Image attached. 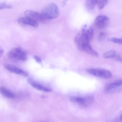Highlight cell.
I'll use <instances>...</instances> for the list:
<instances>
[{
    "label": "cell",
    "mask_w": 122,
    "mask_h": 122,
    "mask_svg": "<svg viewBox=\"0 0 122 122\" xmlns=\"http://www.w3.org/2000/svg\"><path fill=\"white\" fill-rule=\"evenodd\" d=\"M59 9L54 3H50L46 5L42 10L41 14L47 20L57 18L59 15Z\"/></svg>",
    "instance_id": "cell-1"
},
{
    "label": "cell",
    "mask_w": 122,
    "mask_h": 122,
    "mask_svg": "<svg viewBox=\"0 0 122 122\" xmlns=\"http://www.w3.org/2000/svg\"><path fill=\"white\" fill-rule=\"evenodd\" d=\"M94 98L91 96H72L70 100L72 103L83 107H86L92 105L94 101Z\"/></svg>",
    "instance_id": "cell-2"
},
{
    "label": "cell",
    "mask_w": 122,
    "mask_h": 122,
    "mask_svg": "<svg viewBox=\"0 0 122 122\" xmlns=\"http://www.w3.org/2000/svg\"><path fill=\"white\" fill-rule=\"evenodd\" d=\"M8 57L10 59L20 61H25L27 59V54L25 51L20 48L12 49L8 53Z\"/></svg>",
    "instance_id": "cell-3"
},
{
    "label": "cell",
    "mask_w": 122,
    "mask_h": 122,
    "mask_svg": "<svg viewBox=\"0 0 122 122\" xmlns=\"http://www.w3.org/2000/svg\"><path fill=\"white\" fill-rule=\"evenodd\" d=\"M87 72L96 77L104 79H108L112 77L111 72L108 70L98 68H91L87 70Z\"/></svg>",
    "instance_id": "cell-4"
},
{
    "label": "cell",
    "mask_w": 122,
    "mask_h": 122,
    "mask_svg": "<svg viewBox=\"0 0 122 122\" xmlns=\"http://www.w3.org/2000/svg\"><path fill=\"white\" fill-rule=\"evenodd\" d=\"M122 82L121 80H118L105 86V90L106 92L113 93L121 90Z\"/></svg>",
    "instance_id": "cell-5"
},
{
    "label": "cell",
    "mask_w": 122,
    "mask_h": 122,
    "mask_svg": "<svg viewBox=\"0 0 122 122\" xmlns=\"http://www.w3.org/2000/svg\"><path fill=\"white\" fill-rule=\"evenodd\" d=\"M25 15L26 17L30 18L36 20L37 22L41 23H46L48 21L42 15L41 13L33 10H26L25 12Z\"/></svg>",
    "instance_id": "cell-6"
},
{
    "label": "cell",
    "mask_w": 122,
    "mask_h": 122,
    "mask_svg": "<svg viewBox=\"0 0 122 122\" xmlns=\"http://www.w3.org/2000/svg\"><path fill=\"white\" fill-rule=\"evenodd\" d=\"M28 82L32 87L37 90L43 92H52V90L50 88L45 86L37 81L34 80L33 78H30L27 80Z\"/></svg>",
    "instance_id": "cell-7"
},
{
    "label": "cell",
    "mask_w": 122,
    "mask_h": 122,
    "mask_svg": "<svg viewBox=\"0 0 122 122\" xmlns=\"http://www.w3.org/2000/svg\"><path fill=\"white\" fill-rule=\"evenodd\" d=\"M90 41L81 32L78 34L75 38V42L79 50L81 51L83 46L89 44Z\"/></svg>",
    "instance_id": "cell-8"
},
{
    "label": "cell",
    "mask_w": 122,
    "mask_h": 122,
    "mask_svg": "<svg viewBox=\"0 0 122 122\" xmlns=\"http://www.w3.org/2000/svg\"><path fill=\"white\" fill-rule=\"evenodd\" d=\"M4 67L6 70L11 72L24 77L28 76V74L27 72L15 66L10 64H5L4 65Z\"/></svg>",
    "instance_id": "cell-9"
},
{
    "label": "cell",
    "mask_w": 122,
    "mask_h": 122,
    "mask_svg": "<svg viewBox=\"0 0 122 122\" xmlns=\"http://www.w3.org/2000/svg\"><path fill=\"white\" fill-rule=\"evenodd\" d=\"M109 22V18L107 17L105 15H100L96 18L95 23L98 28H103L107 26Z\"/></svg>",
    "instance_id": "cell-10"
},
{
    "label": "cell",
    "mask_w": 122,
    "mask_h": 122,
    "mask_svg": "<svg viewBox=\"0 0 122 122\" xmlns=\"http://www.w3.org/2000/svg\"><path fill=\"white\" fill-rule=\"evenodd\" d=\"M18 22L20 24L24 25H27L33 27H37L38 26V22L33 19L25 16L20 18L18 20Z\"/></svg>",
    "instance_id": "cell-11"
},
{
    "label": "cell",
    "mask_w": 122,
    "mask_h": 122,
    "mask_svg": "<svg viewBox=\"0 0 122 122\" xmlns=\"http://www.w3.org/2000/svg\"><path fill=\"white\" fill-rule=\"evenodd\" d=\"M81 32L85 35L90 41L92 40L93 36V30L91 27L85 25L82 28Z\"/></svg>",
    "instance_id": "cell-12"
},
{
    "label": "cell",
    "mask_w": 122,
    "mask_h": 122,
    "mask_svg": "<svg viewBox=\"0 0 122 122\" xmlns=\"http://www.w3.org/2000/svg\"><path fill=\"white\" fill-rule=\"evenodd\" d=\"M0 93L3 96L8 98H15V95L14 93L3 86L0 87Z\"/></svg>",
    "instance_id": "cell-13"
},
{
    "label": "cell",
    "mask_w": 122,
    "mask_h": 122,
    "mask_svg": "<svg viewBox=\"0 0 122 122\" xmlns=\"http://www.w3.org/2000/svg\"><path fill=\"white\" fill-rule=\"evenodd\" d=\"M81 51L87 53L92 56L96 57H98V53L91 47L90 44L83 46Z\"/></svg>",
    "instance_id": "cell-14"
},
{
    "label": "cell",
    "mask_w": 122,
    "mask_h": 122,
    "mask_svg": "<svg viewBox=\"0 0 122 122\" xmlns=\"http://www.w3.org/2000/svg\"><path fill=\"white\" fill-rule=\"evenodd\" d=\"M86 5L87 10L90 11L92 10L97 4V0H88L86 2Z\"/></svg>",
    "instance_id": "cell-15"
},
{
    "label": "cell",
    "mask_w": 122,
    "mask_h": 122,
    "mask_svg": "<svg viewBox=\"0 0 122 122\" xmlns=\"http://www.w3.org/2000/svg\"><path fill=\"white\" fill-rule=\"evenodd\" d=\"M118 55L117 53L115 51L111 50L105 53L103 55V58L106 59L113 58L114 59Z\"/></svg>",
    "instance_id": "cell-16"
},
{
    "label": "cell",
    "mask_w": 122,
    "mask_h": 122,
    "mask_svg": "<svg viewBox=\"0 0 122 122\" xmlns=\"http://www.w3.org/2000/svg\"><path fill=\"white\" fill-rule=\"evenodd\" d=\"M108 3V1L107 0H97V5L98 8L99 10H101Z\"/></svg>",
    "instance_id": "cell-17"
},
{
    "label": "cell",
    "mask_w": 122,
    "mask_h": 122,
    "mask_svg": "<svg viewBox=\"0 0 122 122\" xmlns=\"http://www.w3.org/2000/svg\"><path fill=\"white\" fill-rule=\"evenodd\" d=\"M13 8L12 5L6 3H0V10L4 9H11Z\"/></svg>",
    "instance_id": "cell-18"
},
{
    "label": "cell",
    "mask_w": 122,
    "mask_h": 122,
    "mask_svg": "<svg viewBox=\"0 0 122 122\" xmlns=\"http://www.w3.org/2000/svg\"><path fill=\"white\" fill-rule=\"evenodd\" d=\"M108 41L113 42L115 43H118L119 45H121L122 43V40L121 38H111L108 39Z\"/></svg>",
    "instance_id": "cell-19"
},
{
    "label": "cell",
    "mask_w": 122,
    "mask_h": 122,
    "mask_svg": "<svg viewBox=\"0 0 122 122\" xmlns=\"http://www.w3.org/2000/svg\"><path fill=\"white\" fill-rule=\"evenodd\" d=\"M110 122H122V113H120Z\"/></svg>",
    "instance_id": "cell-20"
},
{
    "label": "cell",
    "mask_w": 122,
    "mask_h": 122,
    "mask_svg": "<svg viewBox=\"0 0 122 122\" xmlns=\"http://www.w3.org/2000/svg\"><path fill=\"white\" fill-rule=\"evenodd\" d=\"M106 34L105 33L101 32L100 33L98 37V39L99 41H102L104 39L105 37Z\"/></svg>",
    "instance_id": "cell-21"
},
{
    "label": "cell",
    "mask_w": 122,
    "mask_h": 122,
    "mask_svg": "<svg viewBox=\"0 0 122 122\" xmlns=\"http://www.w3.org/2000/svg\"><path fill=\"white\" fill-rule=\"evenodd\" d=\"M34 58L37 62L38 63H40V64L42 63V60L41 58L40 57L37 55H35L34 56Z\"/></svg>",
    "instance_id": "cell-22"
},
{
    "label": "cell",
    "mask_w": 122,
    "mask_h": 122,
    "mask_svg": "<svg viewBox=\"0 0 122 122\" xmlns=\"http://www.w3.org/2000/svg\"><path fill=\"white\" fill-rule=\"evenodd\" d=\"M4 52V51L2 48L0 46V58H1Z\"/></svg>",
    "instance_id": "cell-23"
},
{
    "label": "cell",
    "mask_w": 122,
    "mask_h": 122,
    "mask_svg": "<svg viewBox=\"0 0 122 122\" xmlns=\"http://www.w3.org/2000/svg\"><path fill=\"white\" fill-rule=\"evenodd\" d=\"M46 122V121H41V122Z\"/></svg>",
    "instance_id": "cell-24"
}]
</instances>
